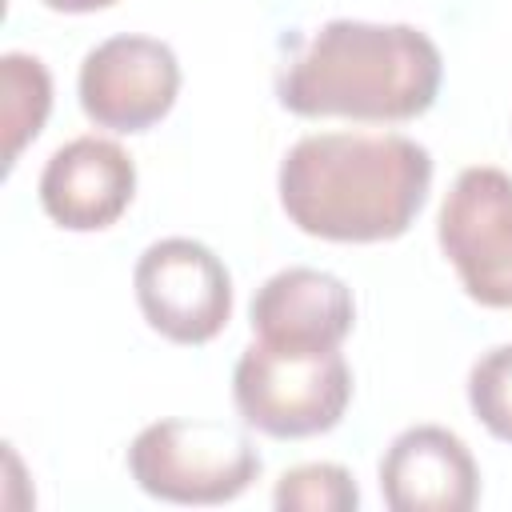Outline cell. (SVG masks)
<instances>
[{"label": "cell", "mask_w": 512, "mask_h": 512, "mask_svg": "<svg viewBox=\"0 0 512 512\" xmlns=\"http://www.w3.org/2000/svg\"><path fill=\"white\" fill-rule=\"evenodd\" d=\"M468 404L496 440L512 444V344H496L472 364Z\"/></svg>", "instance_id": "obj_13"}, {"label": "cell", "mask_w": 512, "mask_h": 512, "mask_svg": "<svg viewBox=\"0 0 512 512\" xmlns=\"http://www.w3.org/2000/svg\"><path fill=\"white\" fill-rule=\"evenodd\" d=\"M136 304L172 344H208L232 316V276L224 260L188 236H168L136 260Z\"/></svg>", "instance_id": "obj_6"}, {"label": "cell", "mask_w": 512, "mask_h": 512, "mask_svg": "<svg viewBox=\"0 0 512 512\" xmlns=\"http://www.w3.org/2000/svg\"><path fill=\"white\" fill-rule=\"evenodd\" d=\"M0 84H4V164L12 168L28 140L40 136L48 108H52V76L28 52L0 56Z\"/></svg>", "instance_id": "obj_11"}, {"label": "cell", "mask_w": 512, "mask_h": 512, "mask_svg": "<svg viewBox=\"0 0 512 512\" xmlns=\"http://www.w3.org/2000/svg\"><path fill=\"white\" fill-rule=\"evenodd\" d=\"M352 320L356 304L348 284L320 268H284L252 296V332L272 348H340Z\"/></svg>", "instance_id": "obj_10"}, {"label": "cell", "mask_w": 512, "mask_h": 512, "mask_svg": "<svg viewBox=\"0 0 512 512\" xmlns=\"http://www.w3.org/2000/svg\"><path fill=\"white\" fill-rule=\"evenodd\" d=\"M272 504L280 512H352L360 488L340 464H300L276 480Z\"/></svg>", "instance_id": "obj_12"}, {"label": "cell", "mask_w": 512, "mask_h": 512, "mask_svg": "<svg viewBox=\"0 0 512 512\" xmlns=\"http://www.w3.org/2000/svg\"><path fill=\"white\" fill-rule=\"evenodd\" d=\"M432 188V156L396 132H316L280 164L288 220L320 240L376 244L412 228Z\"/></svg>", "instance_id": "obj_1"}, {"label": "cell", "mask_w": 512, "mask_h": 512, "mask_svg": "<svg viewBox=\"0 0 512 512\" xmlns=\"http://www.w3.org/2000/svg\"><path fill=\"white\" fill-rule=\"evenodd\" d=\"M444 80L440 48L412 24L328 20L276 76V96L296 116L368 124L416 120Z\"/></svg>", "instance_id": "obj_2"}, {"label": "cell", "mask_w": 512, "mask_h": 512, "mask_svg": "<svg viewBox=\"0 0 512 512\" xmlns=\"http://www.w3.org/2000/svg\"><path fill=\"white\" fill-rule=\"evenodd\" d=\"M136 192L132 156L104 136H76L40 172V204L68 232H100L124 216Z\"/></svg>", "instance_id": "obj_8"}, {"label": "cell", "mask_w": 512, "mask_h": 512, "mask_svg": "<svg viewBox=\"0 0 512 512\" xmlns=\"http://www.w3.org/2000/svg\"><path fill=\"white\" fill-rule=\"evenodd\" d=\"M436 240L464 292L484 308H512V176L464 168L440 204Z\"/></svg>", "instance_id": "obj_5"}, {"label": "cell", "mask_w": 512, "mask_h": 512, "mask_svg": "<svg viewBox=\"0 0 512 512\" xmlns=\"http://www.w3.org/2000/svg\"><path fill=\"white\" fill-rule=\"evenodd\" d=\"M76 88L96 128L144 132L176 104L180 64L176 52L152 36H112L84 56Z\"/></svg>", "instance_id": "obj_7"}, {"label": "cell", "mask_w": 512, "mask_h": 512, "mask_svg": "<svg viewBox=\"0 0 512 512\" xmlns=\"http://www.w3.org/2000/svg\"><path fill=\"white\" fill-rule=\"evenodd\" d=\"M52 12H96V8H112L116 0H40Z\"/></svg>", "instance_id": "obj_14"}, {"label": "cell", "mask_w": 512, "mask_h": 512, "mask_svg": "<svg viewBox=\"0 0 512 512\" xmlns=\"http://www.w3.org/2000/svg\"><path fill=\"white\" fill-rule=\"evenodd\" d=\"M232 400L248 428L276 440H304L340 424L352 400V372L336 348L304 352L256 340L236 360Z\"/></svg>", "instance_id": "obj_3"}, {"label": "cell", "mask_w": 512, "mask_h": 512, "mask_svg": "<svg viewBox=\"0 0 512 512\" xmlns=\"http://www.w3.org/2000/svg\"><path fill=\"white\" fill-rule=\"evenodd\" d=\"M140 492L168 504H224L260 476V452L224 420H156L128 448Z\"/></svg>", "instance_id": "obj_4"}, {"label": "cell", "mask_w": 512, "mask_h": 512, "mask_svg": "<svg viewBox=\"0 0 512 512\" xmlns=\"http://www.w3.org/2000/svg\"><path fill=\"white\" fill-rule=\"evenodd\" d=\"M380 492L392 512H468L480 500V472L456 432L416 424L388 444Z\"/></svg>", "instance_id": "obj_9"}]
</instances>
